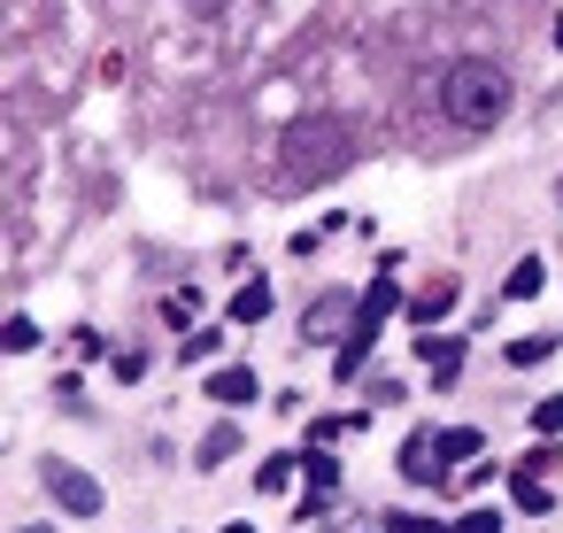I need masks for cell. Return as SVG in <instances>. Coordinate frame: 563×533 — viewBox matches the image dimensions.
Segmentation results:
<instances>
[{"label": "cell", "instance_id": "6da1fadb", "mask_svg": "<svg viewBox=\"0 0 563 533\" xmlns=\"http://www.w3.org/2000/svg\"><path fill=\"white\" fill-rule=\"evenodd\" d=\"M509 101H517V86H509V70L486 63V55H463V63L440 78V109H448V124H463V132H494V124L509 117Z\"/></svg>", "mask_w": 563, "mask_h": 533}, {"label": "cell", "instance_id": "7a4b0ae2", "mask_svg": "<svg viewBox=\"0 0 563 533\" xmlns=\"http://www.w3.org/2000/svg\"><path fill=\"white\" fill-rule=\"evenodd\" d=\"M347 163H355V124H347V117L309 109L301 124H286V171H294L301 186H332Z\"/></svg>", "mask_w": 563, "mask_h": 533}, {"label": "cell", "instance_id": "3957f363", "mask_svg": "<svg viewBox=\"0 0 563 533\" xmlns=\"http://www.w3.org/2000/svg\"><path fill=\"white\" fill-rule=\"evenodd\" d=\"M401 479H409V487H440V479H448V456H440V433H432V425H417V433L401 440Z\"/></svg>", "mask_w": 563, "mask_h": 533}, {"label": "cell", "instance_id": "277c9868", "mask_svg": "<svg viewBox=\"0 0 563 533\" xmlns=\"http://www.w3.org/2000/svg\"><path fill=\"white\" fill-rule=\"evenodd\" d=\"M47 494H55L70 518H93V510H101V479L78 471V464H47Z\"/></svg>", "mask_w": 563, "mask_h": 533}, {"label": "cell", "instance_id": "5b68a950", "mask_svg": "<svg viewBox=\"0 0 563 533\" xmlns=\"http://www.w3.org/2000/svg\"><path fill=\"white\" fill-rule=\"evenodd\" d=\"M417 363H424V379L448 394L455 371H463V340H455V333H424V340H417Z\"/></svg>", "mask_w": 563, "mask_h": 533}, {"label": "cell", "instance_id": "8992f818", "mask_svg": "<svg viewBox=\"0 0 563 533\" xmlns=\"http://www.w3.org/2000/svg\"><path fill=\"white\" fill-rule=\"evenodd\" d=\"M209 402H224V410H255V402H263L255 363H224V371H209Z\"/></svg>", "mask_w": 563, "mask_h": 533}, {"label": "cell", "instance_id": "52a82bcc", "mask_svg": "<svg viewBox=\"0 0 563 533\" xmlns=\"http://www.w3.org/2000/svg\"><path fill=\"white\" fill-rule=\"evenodd\" d=\"M394 309H409V302H401V286H394V279H371V286H363V294H355V325H363V333H378V325H386V317H394Z\"/></svg>", "mask_w": 563, "mask_h": 533}, {"label": "cell", "instance_id": "ba28073f", "mask_svg": "<svg viewBox=\"0 0 563 533\" xmlns=\"http://www.w3.org/2000/svg\"><path fill=\"white\" fill-rule=\"evenodd\" d=\"M448 309H455V279H432V286H417V294H409V325H417V333H432Z\"/></svg>", "mask_w": 563, "mask_h": 533}, {"label": "cell", "instance_id": "9c48e42d", "mask_svg": "<svg viewBox=\"0 0 563 533\" xmlns=\"http://www.w3.org/2000/svg\"><path fill=\"white\" fill-rule=\"evenodd\" d=\"M224 456H240V425H232V417H224V425H209V433H201V448H194V464H201V471H217V464H224Z\"/></svg>", "mask_w": 563, "mask_h": 533}, {"label": "cell", "instance_id": "30bf717a", "mask_svg": "<svg viewBox=\"0 0 563 533\" xmlns=\"http://www.w3.org/2000/svg\"><path fill=\"white\" fill-rule=\"evenodd\" d=\"M501 294H509V302H540V294H548V263H540V255H525V263L509 271V286H501Z\"/></svg>", "mask_w": 563, "mask_h": 533}, {"label": "cell", "instance_id": "8fae6325", "mask_svg": "<svg viewBox=\"0 0 563 533\" xmlns=\"http://www.w3.org/2000/svg\"><path fill=\"white\" fill-rule=\"evenodd\" d=\"M378 348V333H363V325H347V340H340V356H332V371L340 379H363V356Z\"/></svg>", "mask_w": 563, "mask_h": 533}, {"label": "cell", "instance_id": "7c38bea8", "mask_svg": "<svg viewBox=\"0 0 563 533\" xmlns=\"http://www.w3.org/2000/svg\"><path fill=\"white\" fill-rule=\"evenodd\" d=\"M340 317H355V309H347V294H324V302H317V309L301 317V340H324V333H332Z\"/></svg>", "mask_w": 563, "mask_h": 533}, {"label": "cell", "instance_id": "4fadbf2b", "mask_svg": "<svg viewBox=\"0 0 563 533\" xmlns=\"http://www.w3.org/2000/svg\"><path fill=\"white\" fill-rule=\"evenodd\" d=\"M232 317H240V325H263V317H271V286H263V279H247V286L232 294Z\"/></svg>", "mask_w": 563, "mask_h": 533}, {"label": "cell", "instance_id": "5bb4252c", "mask_svg": "<svg viewBox=\"0 0 563 533\" xmlns=\"http://www.w3.org/2000/svg\"><path fill=\"white\" fill-rule=\"evenodd\" d=\"M440 456H448V464H471V456H478V425H455V433H440Z\"/></svg>", "mask_w": 563, "mask_h": 533}, {"label": "cell", "instance_id": "9a60e30c", "mask_svg": "<svg viewBox=\"0 0 563 533\" xmlns=\"http://www.w3.org/2000/svg\"><path fill=\"white\" fill-rule=\"evenodd\" d=\"M294 471H301L294 456H263V471H255V487H263V494H286V479H294Z\"/></svg>", "mask_w": 563, "mask_h": 533}, {"label": "cell", "instance_id": "2e32d148", "mask_svg": "<svg viewBox=\"0 0 563 533\" xmlns=\"http://www.w3.org/2000/svg\"><path fill=\"white\" fill-rule=\"evenodd\" d=\"M532 433H540V440H563V394L532 402Z\"/></svg>", "mask_w": 563, "mask_h": 533}, {"label": "cell", "instance_id": "e0dca14e", "mask_svg": "<svg viewBox=\"0 0 563 533\" xmlns=\"http://www.w3.org/2000/svg\"><path fill=\"white\" fill-rule=\"evenodd\" d=\"M0 340H9V356H32V348H40V325H32V317H9V325H0Z\"/></svg>", "mask_w": 563, "mask_h": 533}, {"label": "cell", "instance_id": "ac0fdd59", "mask_svg": "<svg viewBox=\"0 0 563 533\" xmlns=\"http://www.w3.org/2000/svg\"><path fill=\"white\" fill-rule=\"evenodd\" d=\"M548 348H555V340H548V333H525V340H509V348H501V356H509V363H517V371H525V363H540V356H548Z\"/></svg>", "mask_w": 563, "mask_h": 533}, {"label": "cell", "instance_id": "d6986e66", "mask_svg": "<svg viewBox=\"0 0 563 533\" xmlns=\"http://www.w3.org/2000/svg\"><path fill=\"white\" fill-rule=\"evenodd\" d=\"M517 471H525V479H548V471H563V448H555V440H540V448H532Z\"/></svg>", "mask_w": 563, "mask_h": 533}, {"label": "cell", "instance_id": "ffe728a7", "mask_svg": "<svg viewBox=\"0 0 563 533\" xmlns=\"http://www.w3.org/2000/svg\"><path fill=\"white\" fill-rule=\"evenodd\" d=\"M509 494H517V510H548V502H555V494H548V479H525V471L509 479Z\"/></svg>", "mask_w": 563, "mask_h": 533}, {"label": "cell", "instance_id": "44dd1931", "mask_svg": "<svg viewBox=\"0 0 563 533\" xmlns=\"http://www.w3.org/2000/svg\"><path fill=\"white\" fill-rule=\"evenodd\" d=\"M163 317H170V325H194V317H201V294H194V286H186V294H163Z\"/></svg>", "mask_w": 563, "mask_h": 533}, {"label": "cell", "instance_id": "7402d4cb", "mask_svg": "<svg viewBox=\"0 0 563 533\" xmlns=\"http://www.w3.org/2000/svg\"><path fill=\"white\" fill-rule=\"evenodd\" d=\"M455 533H501V510H494V502H478V510H463V518H455Z\"/></svg>", "mask_w": 563, "mask_h": 533}, {"label": "cell", "instance_id": "603a6c76", "mask_svg": "<svg viewBox=\"0 0 563 533\" xmlns=\"http://www.w3.org/2000/svg\"><path fill=\"white\" fill-rule=\"evenodd\" d=\"M217 348H224V340H217V333H194V340H186V348H178V356H186V363H209V356H217Z\"/></svg>", "mask_w": 563, "mask_h": 533}, {"label": "cell", "instance_id": "cb8c5ba5", "mask_svg": "<svg viewBox=\"0 0 563 533\" xmlns=\"http://www.w3.org/2000/svg\"><path fill=\"white\" fill-rule=\"evenodd\" d=\"M224 533H255V525H224Z\"/></svg>", "mask_w": 563, "mask_h": 533}, {"label": "cell", "instance_id": "d4e9b609", "mask_svg": "<svg viewBox=\"0 0 563 533\" xmlns=\"http://www.w3.org/2000/svg\"><path fill=\"white\" fill-rule=\"evenodd\" d=\"M555 47H563V17H555Z\"/></svg>", "mask_w": 563, "mask_h": 533}, {"label": "cell", "instance_id": "484cf974", "mask_svg": "<svg viewBox=\"0 0 563 533\" xmlns=\"http://www.w3.org/2000/svg\"><path fill=\"white\" fill-rule=\"evenodd\" d=\"M16 533H47V525H16Z\"/></svg>", "mask_w": 563, "mask_h": 533}, {"label": "cell", "instance_id": "4316f807", "mask_svg": "<svg viewBox=\"0 0 563 533\" xmlns=\"http://www.w3.org/2000/svg\"><path fill=\"white\" fill-rule=\"evenodd\" d=\"M194 9H217V0H194Z\"/></svg>", "mask_w": 563, "mask_h": 533}]
</instances>
